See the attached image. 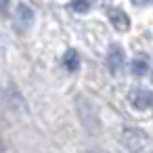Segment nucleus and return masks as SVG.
<instances>
[{
	"label": "nucleus",
	"instance_id": "4468645a",
	"mask_svg": "<svg viewBox=\"0 0 153 153\" xmlns=\"http://www.w3.org/2000/svg\"><path fill=\"white\" fill-rule=\"evenodd\" d=\"M151 78H153V74H151Z\"/></svg>",
	"mask_w": 153,
	"mask_h": 153
},
{
	"label": "nucleus",
	"instance_id": "9d476101",
	"mask_svg": "<svg viewBox=\"0 0 153 153\" xmlns=\"http://www.w3.org/2000/svg\"><path fill=\"white\" fill-rule=\"evenodd\" d=\"M9 7H11V0H0V13H9Z\"/></svg>",
	"mask_w": 153,
	"mask_h": 153
},
{
	"label": "nucleus",
	"instance_id": "f257e3e1",
	"mask_svg": "<svg viewBox=\"0 0 153 153\" xmlns=\"http://www.w3.org/2000/svg\"><path fill=\"white\" fill-rule=\"evenodd\" d=\"M120 138H122V145H124L130 153H151V151H153V143H151L149 136L143 134L140 130L124 128Z\"/></svg>",
	"mask_w": 153,
	"mask_h": 153
},
{
	"label": "nucleus",
	"instance_id": "9b49d317",
	"mask_svg": "<svg viewBox=\"0 0 153 153\" xmlns=\"http://www.w3.org/2000/svg\"><path fill=\"white\" fill-rule=\"evenodd\" d=\"M134 4H147V2H151V0H132Z\"/></svg>",
	"mask_w": 153,
	"mask_h": 153
},
{
	"label": "nucleus",
	"instance_id": "1a4fd4ad",
	"mask_svg": "<svg viewBox=\"0 0 153 153\" xmlns=\"http://www.w3.org/2000/svg\"><path fill=\"white\" fill-rule=\"evenodd\" d=\"M71 9L76 13H86L90 9V0H71Z\"/></svg>",
	"mask_w": 153,
	"mask_h": 153
},
{
	"label": "nucleus",
	"instance_id": "6e6552de",
	"mask_svg": "<svg viewBox=\"0 0 153 153\" xmlns=\"http://www.w3.org/2000/svg\"><path fill=\"white\" fill-rule=\"evenodd\" d=\"M132 74L134 76H145L147 74V61L145 59H134L132 61Z\"/></svg>",
	"mask_w": 153,
	"mask_h": 153
},
{
	"label": "nucleus",
	"instance_id": "423d86ee",
	"mask_svg": "<svg viewBox=\"0 0 153 153\" xmlns=\"http://www.w3.org/2000/svg\"><path fill=\"white\" fill-rule=\"evenodd\" d=\"M109 21H111V25H113L117 32H126V30L130 27V19H128V15H126L122 9H111V11H109Z\"/></svg>",
	"mask_w": 153,
	"mask_h": 153
},
{
	"label": "nucleus",
	"instance_id": "ddd939ff",
	"mask_svg": "<svg viewBox=\"0 0 153 153\" xmlns=\"http://www.w3.org/2000/svg\"><path fill=\"white\" fill-rule=\"evenodd\" d=\"M88 153H105V151H97V149H92V151H88Z\"/></svg>",
	"mask_w": 153,
	"mask_h": 153
},
{
	"label": "nucleus",
	"instance_id": "f8f14e48",
	"mask_svg": "<svg viewBox=\"0 0 153 153\" xmlns=\"http://www.w3.org/2000/svg\"><path fill=\"white\" fill-rule=\"evenodd\" d=\"M0 153H4V145H2V140H0Z\"/></svg>",
	"mask_w": 153,
	"mask_h": 153
},
{
	"label": "nucleus",
	"instance_id": "7ed1b4c3",
	"mask_svg": "<svg viewBox=\"0 0 153 153\" xmlns=\"http://www.w3.org/2000/svg\"><path fill=\"white\" fill-rule=\"evenodd\" d=\"M15 25L23 32H27L32 25H34V11L25 4V2H19L15 7Z\"/></svg>",
	"mask_w": 153,
	"mask_h": 153
},
{
	"label": "nucleus",
	"instance_id": "20e7f679",
	"mask_svg": "<svg viewBox=\"0 0 153 153\" xmlns=\"http://www.w3.org/2000/svg\"><path fill=\"white\" fill-rule=\"evenodd\" d=\"M128 99H130V103L136 109H147V107L153 105V94L149 90H145V88H132L130 94H128Z\"/></svg>",
	"mask_w": 153,
	"mask_h": 153
},
{
	"label": "nucleus",
	"instance_id": "f03ea898",
	"mask_svg": "<svg viewBox=\"0 0 153 153\" xmlns=\"http://www.w3.org/2000/svg\"><path fill=\"white\" fill-rule=\"evenodd\" d=\"M76 109H78V115H80V120H82L84 128H86V130H90V132H94V130L99 128V115H97L94 105H92L88 99L78 97V99H76Z\"/></svg>",
	"mask_w": 153,
	"mask_h": 153
},
{
	"label": "nucleus",
	"instance_id": "0eeeda50",
	"mask_svg": "<svg viewBox=\"0 0 153 153\" xmlns=\"http://www.w3.org/2000/svg\"><path fill=\"white\" fill-rule=\"evenodd\" d=\"M78 65H80L78 53H76V51H67V53H65V67H67L69 71H76Z\"/></svg>",
	"mask_w": 153,
	"mask_h": 153
},
{
	"label": "nucleus",
	"instance_id": "39448f33",
	"mask_svg": "<svg viewBox=\"0 0 153 153\" xmlns=\"http://www.w3.org/2000/svg\"><path fill=\"white\" fill-rule=\"evenodd\" d=\"M124 61H126L124 51H122L120 46H111V48H109V53H107V67H109V71H111V74L122 71Z\"/></svg>",
	"mask_w": 153,
	"mask_h": 153
}]
</instances>
